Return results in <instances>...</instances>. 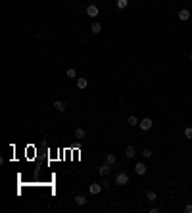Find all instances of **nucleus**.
<instances>
[{"mask_svg": "<svg viewBox=\"0 0 192 213\" xmlns=\"http://www.w3.org/2000/svg\"><path fill=\"white\" fill-rule=\"evenodd\" d=\"M54 108L58 111H65V102H61V100H56L54 102Z\"/></svg>", "mask_w": 192, "mask_h": 213, "instance_id": "9b49d317", "label": "nucleus"}, {"mask_svg": "<svg viewBox=\"0 0 192 213\" xmlns=\"http://www.w3.org/2000/svg\"><path fill=\"white\" fill-rule=\"evenodd\" d=\"M138 123H140V119H138L137 115H131V117H129V125H131V127H137Z\"/></svg>", "mask_w": 192, "mask_h": 213, "instance_id": "4468645a", "label": "nucleus"}, {"mask_svg": "<svg viewBox=\"0 0 192 213\" xmlns=\"http://www.w3.org/2000/svg\"><path fill=\"white\" fill-rule=\"evenodd\" d=\"M75 204H77V205H85V204H87V198H85L83 194H77V196H75Z\"/></svg>", "mask_w": 192, "mask_h": 213, "instance_id": "9d476101", "label": "nucleus"}, {"mask_svg": "<svg viewBox=\"0 0 192 213\" xmlns=\"http://www.w3.org/2000/svg\"><path fill=\"white\" fill-rule=\"evenodd\" d=\"M184 136L186 138H192V127H186L184 129Z\"/></svg>", "mask_w": 192, "mask_h": 213, "instance_id": "a211bd4d", "label": "nucleus"}, {"mask_svg": "<svg viewBox=\"0 0 192 213\" xmlns=\"http://www.w3.org/2000/svg\"><path fill=\"white\" fill-rule=\"evenodd\" d=\"M134 154H137V152H134V146H127V148H125V155H127L129 159L134 158Z\"/></svg>", "mask_w": 192, "mask_h": 213, "instance_id": "f8f14e48", "label": "nucleus"}, {"mask_svg": "<svg viewBox=\"0 0 192 213\" xmlns=\"http://www.w3.org/2000/svg\"><path fill=\"white\" fill-rule=\"evenodd\" d=\"M184 213H192V205H190V204L184 205Z\"/></svg>", "mask_w": 192, "mask_h": 213, "instance_id": "412c9836", "label": "nucleus"}, {"mask_svg": "<svg viewBox=\"0 0 192 213\" xmlns=\"http://www.w3.org/2000/svg\"><path fill=\"white\" fill-rule=\"evenodd\" d=\"M75 138H79V140L85 138V129H77V131H75Z\"/></svg>", "mask_w": 192, "mask_h": 213, "instance_id": "dca6fc26", "label": "nucleus"}, {"mask_svg": "<svg viewBox=\"0 0 192 213\" xmlns=\"http://www.w3.org/2000/svg\"><path fill=\"white\" fill-rule=\"evenodd\" d=\"M100 31H102V25L98 23V21H94V23L90 25V33H94V35H98V33H100Z\"/></svg>", "mask_w": 192, "mask_h": 213, "instance_id": "1a4fd4ad", "label": "nucleus"}, {"mask_svg": "<svg viewBox=\"0 0 192 213\" xmlns=\"http://www.w3.org/2000/svg\"><path fill=\"white\" fill-rule=\"evenodd\" d=\"M115 161H117V158H115V155H113V154H108V155H106V163L110 165V167H112V165L115 163Z\"/></svg>", "mask_w": 192, "mask_h": 213, "instance_id": "ddd939ff", "label": "nucleus"}, {"mask_svg": "<svg viewBox=\"0 0 192 213\" xmlns=\"http://www.w3.org/2000/svg\"><path fill=\"white\" fill-rule=\"evenodd\" d=\"M179 19H181V21L190 19V12H188V10H181V12H179Z\"/></svg>", "mask_w": 192, "mask_h": 213, "instance_id": "0eeeda50", "label": "nucleus"}, {"mask_svg": "<svg viewBox=\"0 0 192 213\" xmlns=\"http://www.w3.org/2000/svg\"><path fill=\"white\" fill-rule=\"evenodd\" d=\"M152 125H154V123H152V119H150V117H144V119H140V123H138V127H140L142 131H150Z\"/></svg>", "mask_w": 192, "mask_h": 213, "instance_id": "f257e3e1", "label": "nucleus"}, {"mask_svg": "<svg viewBox=\"0 0 192 213\" xmlns=\"http://www.w3.org/2000/svg\"><path fill=\"white\" fill-rule=\"evenodd\" d=\"M115 183H117L119 186H125V184L129 183V175H127V173H119V175L115 177Z\"/></svg>", "mask_w": 192, "mask_h": 213, "instance_id": "7ed1b4c3", "label": "nucleus"}, {"mask_svg": "<svg viewBox=\"0 0 192 213\" xmlns=\"http://www.w3.org/2000/svg\"><path fill=\"white\" fill-rule=\"evenodd\" d=\"M98 14H100L98 6H94V4H89V6H87V15H89V17H96Z\"/></svg>", "mask_w": 192, "mask_h": 213, "instance_id": "f03ea898", "label": "nucleus"}, {"mask_svg": "<svg viewBox=\"0 0 192 213\" xmlns=\"http://www.w3.org/2000/svg\"><path fill=\"white\" fill-rule=\"evenodd\" d=\"M100 190H102V183H92L89 186V192L90 194H100Z\"/></svg>", "mask_w": 192, "mask_h": 213, "instance_id": "20e7f679", "label": "nucleus"}, {"mask_svg": "<svg viewBox=\"0 0 192 213\" xmlns=\"http://www.w3.org/2000/svg\"><path fill=\"white\" fill-rule=\"evenodd\" d=\"M142 158H152V152H150V150H144V152H142Z\"/></svg>", "mask_w": 192, "mask_h": 213, "instance_id": "aec40b11", "label": "nucleus"}, {"mask_svg": "<svg viewBox=\"0 0 192 213\" xmlns=\"http://www.w3.org/2000/svg\"><path fill=\"white\" fill-rule=\"evenodd\" d=\"M190 60H192V54H190Z\"/></svg>", "mask_w": 192, "mask_h": 213, "instance_id": "4be33fe9", "label": "nucleus"}, {"mask_svg": "<svg viewBox=\"0 0 192 213\" xmlns=\"http://www.w3.org/2000/svg\"><path fill=\"white\" fill-rule=\"evenodd\" d=\"M146 165H144V163H137V165H134V173H137V175H146Z\"/></svg>", "mask_w": 192, "mask_h": 213, "instance_id": "39448f33", "label": "nucleus"}, {"mask_svg": "<svg viewBox=\"0 0 192 213\" xmlns=\"http://www.w3.org/2000/svg\"><path fill=\"white\" fill-rule=\"evenodd\" d=\"M67 77H69V79H73V77H77L75 69H67Z\"/></svg>", "mask_w": 192, "mask_h": 213, "instance_id": "6ab92c4d", "label": "nucleus"}, {"mask_svg": "<svg viewBox=\"0 0 192 213\" xmlns=\"http://www.w3.org/2000/svg\"><path fill=\"white\" fill-rule=\"evenodd\" d=\"M110 171H112V169H110V165L106 163V165H102V167L98 169V173H100L102 177H108V175H110Z\"/></svg>", "mask_w": 192, "mask_h": 213, "instance_id": "6e6552de", "label": "nucleus"}, {"mask_svg": "<svg viewBox=\"0 0 192 213\" xmlns=\"http://www.w3.org/2000/svg\"><path fill=\"white\" fill-rule=\"evenodd\" d=\"M146 198H148L150 202H154V200H158V196H156V192H152V190H148V194H146Z\"/></svg>", "mask_w": 192, "mask_h": 213, "instance_id": "f3484780", "label": "nucleus"}, {"mask_svg": "<svg viewBox=\"0 0 192 213\" xmlns=\"http://www.w3.org/2000/svg\"><path fill=\"white\" fill-rule=\"evenodd\" d=\"M129 6V0H117V8L119 10H125Z\"/></svg>", "mask_w": 192, "mask_h": 213, "instance_id": "2eb2a0df", "label": "nucleus"}, {"mask_svg": "<svg viewBox=\"0 0 192 213\" xmlns=\"http://www.w3.org/2000/svg\"><path fill=\"white\" fill-rule=\"evenodd\" d=\"M89 86V79H85V77H81V79H77V88L83 90V88Z\"/></svg>", "mask_w": 192, "mask_h": 213, "instance_id": "423d86ee", "label": "nucleus"}]
</instances>
